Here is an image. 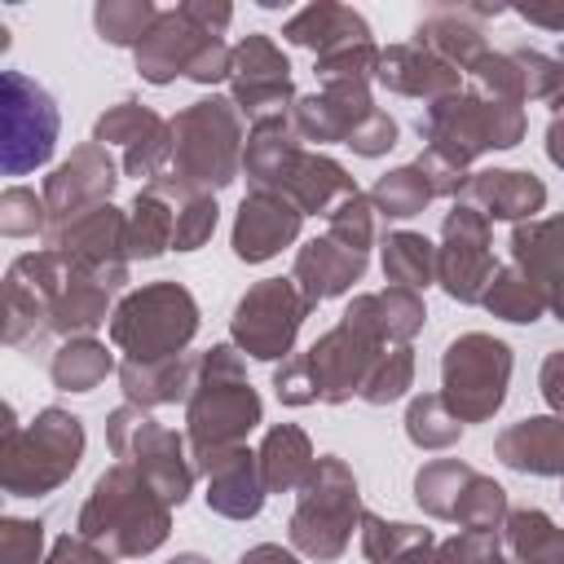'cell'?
<instances>
[{"label":"cell","instance_id":"obj_1","mask_svg":"<svg viewBox=\"0 0 564 564\" xmlns=\"http://www.w3.org/2000/svg\"><path fill=\"white\" fill-rule=\"evenodd\" d=\"M75 533H84L115 560H137L167 542L172 507L159 498V489L132 463H115L93 480V489L79 507Z\"/></svg>","mask_w":564,"mask_h":564},{"label":"cell","instance_id":"obj_2","mask_svg":"<svg viewBox=\"0 0 564 564\" xmlns=\"http://www.w3.org/2000/svg\"><path fill=\"white\" fill-rule=\"evenodd\" d=\"M194 388L185 397V441L194 463L203 467L220 449H234L247 441V432L260 423L264 405L256 388L247 383L242 352L234 344H212L207 352H194Z\"/></svg>","mask_w":564,"mask_h":564},{"label":"cell","instance_id":"obj_3","mask_svg":"<svg viewBox=\"0 0 564 564\" xmlns=\"http://www.w3.org/2000/svg\"><path fill=\"white\" fill-rule=\"evenodd\" d=\"M84 458V423L62 410L44 405L31 423L13 419V405H4V432H0V485L9 498H40L53 494L75 476Z\"/></svg>","mask_w":564,"mask_h":564},{"label":"cell","instance_id":"obj_4","mask_svg":"<svg viewBox=\"0 0 564 564\" xmlns=\"http://www.w3.org/2000/svg\"><path fill=\"white\" fill-rule=\"evenodd\" d=\"M172 128V167L159 181L163 189H189V194H212L225 189L242 172V115L234 110L229 97H203L189 101Z\"/></svg>","mask_w":564,"mask_h":564},{"label":"cell","instance_id":"obj_5","mask_svg":"<svg viewBox=\"0 0 564 564\" xmlns=\"http://www.w3.org/2000/svg\"><path fill=\"white\" fill-rule=\"evenodd\" d=\"M388 344H379L370 330L352 326L339 317V326H330L308 352H291L278 370H273V392L282 405H339L361 397V383L375 366V357Z\"/></svg>","mask_w":564,"mask_h":564},{"label":"cell","instance_id":"obj_6","mask_svg":"<svg viewBox=\"0 0 564 564\" xmlns=\"http://www.w3.org/2000/svg\"><path fill=\"white\" fill-rule=\"evenodd\" d=\"M361 494H357V476L339 454H317L313 476L304 480L286 538L304 560L330 564L348 551L352 533H361Z\"/></svg>","mask_w":564,"mask_h":564},{"label":"cell","instance_id":"obj_7","mask_svg":"<svg viewBox=\"0 0 564 564\" xmlns=\"http://www.w3.org/2000/svg\"><path fill=\"white\" fill-rule=\"evenodd\" d=\"M524 128H529L524 106L485 97L476 88H458V93L423 106V119H419V137L427 141V150H436L441 159H449L458 167H467L485 150L520 145Z\"/></svg>","mask_w":564,"mask_h":564},{"label":"cell","instance_id":"obj_8","mask_svg":"<svg viewBox=\"0 0 564 564\" xmlns=\"http://www.w3.org/2000/svg\"><path fill=\"white\" fill-rule=\"evenodd\" d=\"M198 335V304L181 282H150L128 291L110 313V344L128 361L181 357Z\"/></svg>","mask_w":564,"mask_h":564},{"label":"cell","instance_id":"obj_9","mask_svg":"<svg viewBox=\"0 0 564 564\" xmlns=\"http://www.w3.org/2000/svg\"><path fill=\"white\" fill-rule=\"evenodd\" d=\"M106 441L115 449L119 463H132L167 507H181L194 489V476H198V463L189 454V441L172 427H159L150 419V410L141 405H119L110 410L106 419Z\"/></svg>","mask_w":564,"mask_h":564},{"label":"cell","instance_id":"obj_10","mask_svg":"<svg viewBox=\"0 0 564 564\" xmlns=\"http://www.w3.org/2000/svg\"><path fill=\"white\" fill-rule=\"evenodd\" d=\"M511 383V348L485 330H467L441 352V397L458 414V423H485L507 401Z\"/></svg>","mask_w":564,"mask_h":564},{"label":"cell","instance_id":"obj_11","mask_svg":"<svg viewBox=\"0 0 564 564\" xmlns=\"http://www.w3.org/2000/svg\"><path fill=\"white\" fill-rule=\"evenodd\" d=\"M57 101L44 84L22 70L0 75V167L4 176H26L44 167L57 150Z\"/></svg>","mask_w":564,"mask_h":564},{"label":"cell","instance_id":"obj_12","mask_svg":"<svg viewBox=\"0 0 564 564\" xmlns=\"http://www.w3.org/2000/svg\"><path fill=\"white\" fill-rule=\"evenodd\" d=\"M304 317H308V300L300 295L295 278H264L247 286V295L234 304L229 335L234 348L256 361H278V357L286 361Z\"/></svg>","mask_w":564,"mask_h":564},{"label":"cell","instance_id":"obj_13","mask_svg":"<svg viewBox=\"0 0 564 564\" xmlns=\"http://www.w3.org/2000/svg\"><path fill=\"white\" fill-rule=\"evenodd\" d=\"M70 278V264L53 251H26L4 273V344L9 348H35L53 335V308Z\"/></svg>","mask_w":564,"mask_h":564},{"label":"cell","instance_id":"obj_14","mask_svg":"<svg viewBox=\"0 0 564 564\" xmlns=\"http://www.w3.org/2000/svg\"><path fill=\"white\" fill-rule=\"evenodd\" d=\"M44 247H53L75 273L101 282L106 291H119L128 282V212L119 207H93L75 216L70 225H57L44 234Z\"/></svg>","mask_w":564,"mask_h":564},{"label":"cell","instance_id":"obj_15","mask_svg":"<svg viewBox=\"0 0 564 564\" xmlns=\"http://www.w3.org/2000/svg\"><path fill=\"white\" fill-rule=\"evenodd\" d=\"M494 234L489 220L471 203H454L441 225V247H436V282L449 300L458 304H480L489 282H494Z\"/></svg>","mask_w":564,"mask_h":564},{"label":"cell","instance_id":"obj_16","mask_svg":"<svg viewBox=\"0 0 564 564\" xmlns=\"http://www.w3.org/2000/svg\"><path fill=\"white\" fill-rule=\"evenodd\" d=\"M229 101L238 115L251 123L264 115H286L295 106V84H291V62L286 53L264 35L251 31L234 44V70H229Z\"/></svg>","mask_w":564,"mask_h":564},{"label":"cell","instance_id":"obj_17","mask_svg":"<svg viewBox=\"0 0 564 564\" xmlns=\"http://www.w3.org/2000/svg\"><path fill=\"white\" fill-rule=\"evenodd\" d=\"M115 181H119V163L110 159L106 145H97V141L75 145L70 159H62L44 176V189H40L44 207H48V229L70 225L75 216H84L93 207H106L115 194Z\"/></svg>","mask_w":564,"mask_h":564},{"label":"cell","instance_id":"obj_18","mask_svg":"<svg viewBox=\"0 0 564 564\" xmlns=\"http://www.w3.org/2000/svg\"><path fill=\"white\" fill-rule=\"evenodd\" d=\"M498 13H502V4H436L432 13L419 18L414 44H423L427 53L449 62L458 75H471L476 62L489 53L485 22L498 18Z\"/></svg>","mask_w":564,"mask_h":564},{"label":"cell","instance_id":"obj_19","mask_svg":"<svg viewBox=\"0 0 564 564\" xmlns=\"http://www.w3.org/2000/svg\"><path fill=\"white\" fill-rule=\"evenodd\" d=\"M300 225H304V212L286 198V194H273V189H251L234 216V256L242 264H264L273 260L282 247H291L300 238Z\"/></svg>","mask_w":564,"mask_h":564},{"label":"cell","instance_id":"obj_20","mask_svg":"<svg viewBox=\"0 0 564 564\" xmlns=\"http://www.w3.org/2000/svg\"><path fill=\"white\" fill-rule=\"evenodd\" d=\"M375 97L366 84H326L322 93H308V97H295V106L286 110L300 141H313V145H335V141H352V132L375 115Z\"/></svg>","mask_w":564,"mask_h":564},{"label":"cell","instance_id":"obj_21","mask_svg":"<svg viewBox=\"0 0 564 564\" xmlns=\"http://www.w3.org/2000/svg\"><path fill=\"white\" fill-rule=\"evenodd\" d=\"M507 247H511V264H520L546 295V313L564 322V212L520 220Z\"/></svg>","mask_w":564,"mask_h":564},{"label":"cell","instance_id":"obj_22","mask_svg":"<svg viewBox=\"0 0 564 564\" xmlns=\"http://www.w3.org/2000/svg\"><path fill=\"white\" fill-rule=\"evenodd\" d=\"M207 40H220V35L198 31L181 9H159V22H154V26L145 31V40L132 48V53H137V75H141L145 84L185 79Z\"/></svg>","mask_w":564,"mask_h":564},{"label":"cell","instance_id":"obj_23","mask_svg":"<svg viewBox=\"0 0 564 564\" xmlns=\"http://www.w3.org/2000/svg\"><path fill=\"white\" fill-rule=\"evenodd\" d=\"M375 79H379L388 93H397V97H419V101H427V106L463 88V75H458L449 62H441L436 53H427L423 44H414V40H410V44H388V48H379Z\"/></svg>","mask_w":564,"mask_h":564},{"label":"cell","instance_id":"obj_24","mask_svg":"<svg viewBox=\"0 0 564 564\" xmlns=\"http://www.w3.org/2000/svg\"><path fill=\"white\" fill-rule=\"evenodd\" d=\"M454 203H471L485 220H533L546 207V185L520 167H485L471 172Z\"/></svg>","mask_w":564,"mask_h":564},{"label":"cell","instance_id":"obj_25","mask_svg":"<svg viewBox=\"0 0 564 564\" xmlns=\"http://www.w3.org/2000/svg\"><path fill=\"white\" fill-rule=\"evenodd\" d=\"M207 476V507L225 520H251L264 507V480H260V458L247 445L220 449L198 467Z\"/></svg>","mask_w":564,"mask_h":564},{"label":"cell","instance_id":"obj_26","mask_svg":"<svg viewBox=\"0 0 564 564\" xmlns=\"http://www.w3.org/2000/svg\"><path fill=\"white\" fill-rule=\"evenodd\" d=\"M304 141L291 123V115H264L247 128V145H242V176L251 189H273L282 194L291 167L300 163Z\"/></svg>","mask_w":564,"mask_h":564},{"label":"cell","instance_id":"obj_27","mask_svg":"<svg viewBox=\"0 0 564 564\" xmlns=\"http://www.w3.org/2000/svg\"><path fill=\"white\" fill-rule=\"evenodd\" d=\"M361 273H366V256L344 247V242H335L330 234L304 242L295 251V269H291V278L300 286V295L308 300V308H317L322 300L344 295L352 282H361Z\"/></svg>","mask_w":564,"mask_h":564},{"label":"cell","instance_id":"obj_28","mask_svg":"<svg viewBox=\"0 0 564 564\" xmlns=\"http://www.w3.org/2000/svg\"><path fill=\"white\" fill-rule=\"evenodd\" d=\"M498 463L524 476H564V419L560 414H533L498 432L494 441Z\"/></svg>","mask_w":564,"mask_h":564},{"label":"cell","instance_id":"obj_29","mask_svg":"<svg viewBox=\"0 0 564 564\" xmlns=\"http://www.w3.org/2000/svg\"><path fill=\"white\" fill-rule=\"evenodd\" d=\"M344 322L370 330L379 344H410L423 322H427V308H423V295L419 291H405V286H388V291H370V295H357L348 308H344Z\"/></svg>","mask_w":564,"mask_h":564},{"label":"cell","instance_id":"obj_30","mask_svg":"<svg viewBox=\"0 0 564 564\" xmlns=\"http://www.w3.org/2000/svg\"><path fill=\"white\" fill-rule=\"evenodd\" d=\"M282 194L304 212V216H330L348 194H357V181L348 176L344 163H335L322 150H304L300 163L291 167Z\"/></svg>","mask_w":564,"mask_h":564},{"label":"cell","instance_id":"obj_31","mask_svg":"<svg viewBox=\"0 0 564 564\" xmlns=\"http://www.w3.org/2000/svg\"><path fill=\"white\" fill-rule=\"evenodd\" d=\"M194 366L198 357L181 352V357H163V361H119V388L128 397V405L154 410V405H176L189 397L194 388Z\"/></svg>","mask_w":564,"mask_h":564},{"label":"cell","instance_id":"obj_32","mask_svg":"<svg viewBox=\"0 0 564 564\" xmlns=\"http://www.w3.org/2000/svg\"><path fill=\"white\" fill-rule=\"evenodd\" d=\"M260 480H264V494H300L304 480L313 476L317 467V454H313V441L304 436V427L295 423H278L264 432L260 449Z\"/></svg>","mask_w":564,"mask_h":564},{"label":"cell","instance_id":"obj_33","mask_svg":"<svg viewBox=\"0 0 564 564\" xmlns=\"http://www.w3.org/2000/svg\"><path fill=\"white\" fill-rule=\"evenodd\" d=\"M357 35H370L366 18L348 4H335V0H317V4H304L300 13H291L282 22V40L295 44V48H308L313 57L344 44V40H357Z\"/></svg>","mask_w":564,"mask_h":564},{"label":"cell","instance_id":"obj_34","mask_svg":"<svg viewBox=\"0 0 564 564\" xmlns=\"http://www.w3.org/2000/svg\"><path fill=\"white\" fill-rule=\"evenodd\" d=\"M498 551L507 564H564V529L546 511L520 507L507 511L498 529Z\"/></svg>","mask_w":564,"mask_h":564},{"label":"cell","instance_id":"obj_35","mask_svg":"<svg viewBox=\"0 0 564 564\" xmlns=\"http://www.w3.org/2000/svg\"><path fill=\"white\" fill-rule=\"evenodd\" d=\"M176 242V198L163 194L159 185L137 189L128 207V256L132 260H154Z\"/></svg>","mask_w":564,"mask_h":564},{"label":"cell","instance_id":"obj_36","mask_svg":"<svg viewBox=\"0 0 564 564\" xmlns=\"http://www.w3.org/2000/svg\"><path fill=\"white\" fill-rule=\"evenodd\" d=\"M106 375H119V366L115 352H106V344L93 335L62 339L48 357V379L62 392H93L97 383H106Z\"/></svg>","mask_w":564,"mask_h":564},{"label":"cell","instance_id":"obj_37","mask_svg":"<svg viewBox=\"0 0 564 564\" xmlns=\"http://www.w3.org/2000/svg\"><path fill=\"white\" fill-rule=\"evenodd\" d=\"M110 291L84 273L70 269L62 295H57V308H53V335L62 339H75V335H93L106 317H110Z\"/></svg>","mask_w":564,"mask_h":564},{"label":"cell","instance_id":"obj_38","mask_svg":"<svg viewBox=\"0 0 564 564\" xmlns=\"http://www.w3.org/2000/svg\"><path fill=\"white\" fill-rule=\"evenodd\" d=\"M476 467H467L463 458H432L419 467L414 476V502L432 516V520H454L458 516V502L471 485Z\"/></svg>","mask_w":564,"mask_h":564},{"label":"cell","instance_id":"obj_39","mask_svg":"<svg viewBox=\"0 0 564 564\" xmlns=\"http://www.w3.org/2000/svg\"><path fill=\"white\" fill-rule=\"evenodd\" d=\"M383 278L388 286H405V291H423L436 282V242H427L423 234L397 229L383 238Z\"/></svg>","mask_w":564,"mask_h":564},{"label":"cell","instance_id":"obj_40","mask_svg":"<svg viewBox=\"0 0 564 564\" xmlns=\"http://www.w3.org/2000/svg\"><path fill=\"white\" fill-rule=\"evenodd\" d=\"M480 304H485L494 317L516 322V326H529V322H538V317L546 313V295L538 291V282H533L520 264H502V269L494 273V282H489V291H485Z\"/></svg>","mask_w":564,"mask_h":564},{"label":"cell","instance_id":"obj_41","mask_svg":"<svg viewBox=\"0 0 564 564\" xmlns=\"http://www.w3.org/2000/svg\"><path fill=\"white\" fill-rule=\"evenodd\" d=\"M432 198H436V194H432L427 176H423L414 163L383 172V176L375 181V189H370L375 212H379V216H388V220H410V216H419Z\"/></svg>","mask_w":564,"mask_h":564},{"label":"cell","instance_id":"obj_42","mask_svg":"<svg viewBox=\"0 0 564 564\" xmlns=\"http://www.w3.org/2000/svg\"><path fill=\"white\" fill-rule=\"evenodd\" d=\"M405 436H410L419 449H449V445L463 436V423H458V414L445 405L441 392H419V397H410V405H405Z\"/></svg>","mask_w":564,"mask_h":564},{"label":"cell","instance_id":"obj_43","mask_svg":"<svg viewBox=\"0 0 564 564\" xmlns=\"http://www.w3.org/2000/svg\"><path fill=\"white\" fill-rule=\"evenodd\" d=\"M432 542V529H419V524H401V520H383L375 511L361 516V555L370 564H401L410 551L427 546Z\"/></svg>","mask_w":564,"mask_h":564},{"label":"cell","instance_id":"obj_44","mask_svg":"<svg viewBox=\"0 0 564 564\" xmlns=\"http://www.w3.org/2000/svg\"><path fill=\"white\" fill-rule=\"evenodd\" d=\"M154 22H159V9L150 0H101L93 9L97 35L115 48H137Z\"/></svg>","mask_w":564,"mask_h":564},{"label":"cell","instance_id":"obj_45","mask_svg":"<svg viewBox=\"0 0 564 564\" xmlns=\"http://www.w3.org/2000/svg\"><path fill=\"white\" fill-rule=\"evenodd\" d=\"M163 123H167V119H159L150 106H141V101L123 97V101H115L106 115H97V123H93V141H97V145H106V150H110V145L132 150V145L150 141Z\"/></svg>","mask_w":564,"mask_h":564},{"label":"cell","instance_id":"obj_46","mask_svg":"<svg viewBox=\"0 0 564 564\" xmlns=\"http://www.w3.org/2000/svg\"><path fill=\"white\" fill-rule=\"evenodd\" d=\"M375 66H379V44L370 35H357V40H344V44L317 53V79H322V88L326 84H366L370 88Z\"/></svg>","mask_w":564,"mask_h":564},{"label":"cell","instance_id":"obj_47","mask_svg":"<svg viewBox=\"0 0 564 564\" xmlns=\"http://www.w3.org/2000/svg\"><path fill=\"white\" fill-rule=\"evenodd\" d=\"M507 489L498 485V480H489V476H471V485H467V494H463V502H458V516H454V524L463 529V533H498L502 529V520H507Z\"/></svg>","mask_w":564,"mask_h":564},{"label":"cell","instance_id":"obj_48","mask_svg":"<svg viewBox=\"0 0 564 564\" xmlns=\"http://www.w3.org/2000/svg\"><path fill=\"white\" fill-rule=\"evenodd\" d=\"M410 383H414V352H410V344H392L375 357V366L361 383V401L366 405H388V401L405 397Z\"/></svg>","mask_w":564,"mask_h":564},{"label":"cell","instance_id":"obj_49","mask_svg":"<svg viewBox=\"0 0 564 564\" xmlns=\"http://www.w3.org/2000/svg\"><path fill=\"white\" fill-rule=\"evenodd\" d=\"M163 189V185H159ZM176 198V251H194L203 247L212 234H216V220H220V207L212 194H189V189H163Z\"/></svg>","mask_w":564,"mask_h":564},{"label":"cell","instance_id":"obj_50","mask_svg":"<svg viewBox=\"0 0 564 564\" xmlns=\"http://www.w3.org/2000/svg\"><path fill=\"white\" fill-rule=\"evenodd\" d=\"M498 546V533H454V538H432L427 546L410 551L401 564H489Z\"/></svg>","mask_w":564,"mask_h":564},{"label":"cell","instance_id":"obj_51","mask_svg":"<svg viewBox=\"0 0 564 564\" xmlns=\"http://www.w3.org/2000/svg\"><path fill=\"white\" fill-rule=\"evenodd\" d=\"M326 234L335 238V242H344V247H352V251H370L375 247V203H370V194H348L330 216H326Z\"/></svg>","mask_w":564,"mask_h":564},{"label":"cell","instance_id":"obj_52","mask_svg":"<svg viewBox=\"0 0 564 564\" xmlns=\"http://www.w3.org/2000/svg\"><path fill=\"white\" fill-rule=\"evenodd\" d=\"M0 234H9V238L48 234L44 194H35V189H26V185H9V189L0 194Z\"/></svg>","mask_w":564,"mask_h":564},{"label":"cell","instance_id":"obj_53","mask_svg":"<svg viewBox=\"0 0 564 564\" xmlns=\"http://www.w3.org/2000/svg\"><path fill=\"white\" fill-rule=\"evenodd\" d=\"M0 564H44V524L4 516L0 520Z\"/></svg>","mask_w":564,"mask_h":564},{"label":"cell","instance_id":"obj_54","mask_svg":"<svg viewBox=\"0 0 564 564\" xmlns=\"http://www.w3.org/2000/svg\"><path fill=\"white\" fill-rule=\"evenodd\" d=\"M414 167L427 176V185H432V194L436 198H458L463 194V185H467V167H458V163H449V159H441L436 150H427L423 145V154L414 159Z\"/></svg>","mask_w":564,"mask_h":564},{"label":"cell","instance_id":"obj_55","mask_svg":"<svg viewBox=\"0 0 564 564\" xmlns=\"http://www.w3.org/2000/svg\"><path fill=\"white\" fill-rule=\"evenodd\" d=\"M352 154H361V159H379V154H388L392 145H397V119L388 115V110H375L357 132H352Z\"/></svg>","mask_w":564,"mask_h":564},{"label":"cell","instance_id":"obj_56","mask_svg":"<svg viewBox=\"0 0 564 564\" xmlns=\"http://www.w3.org/2000/svg\"><path fill=\"white\" fill-rule=\"evenodd\" d=\"M44 564H115V555L101 551L97 542H88L84 533H62L53 542V551L44 555Z\"/></svg>","mask_w":564,"mask_h":564},{"label":"cell","instance_id":"obj_57","mask_svg":"<svg viewBox=\"0 0 564 564\" xmlns=\"http://www.w3.org/2000/svg\"><path fill=\"white\" fill-rule=\"evenodd\" d=\"M198 31H207V35H225V26L234 22V9L229 4H220V0H185V4H176Z\"/></svg>","mask_w":564,"mask_h":564},{"label":"cell","instance_id":"obj_58","mask_svg":"<svg viewBox=\"0 0 564 564\" xmlns=\"http://www.w3.org/2000/svg\"><path fill=\"white\" fill-rule=\"evenodd\" d=\"M538 388H542V401L551 405V414H560V419H564V348H555V352H546V357H542Z\"/></svg>","mask_w":564,"mask_h":564},{"label":"cell","instance_id":"obj_59","mask_svg":"<svg viewBox=\"0 0 564 564\" xmlns=\"http://www.w3.org/2000/svg\"><path fill=\"white\" fill-rule=\"evenodd\" d=\"M529 26H546V31H564V4H520L516 9Z\"/></svg>","mask_w":564,"mask_h":564},{"label":"cell","instance_id":"obj_60","mask_svg":"<svg viewBox=\"0 0 564 564\" xmlns=\"http://www.w3.org/2000/svg\"><path fill=\"white\" fill-rule=\"evenodd\" d=\"M238 564H300V555L286 551V546H278V542H260V546H251Z\"/></svg>","mask_w":564,"mask_h":564},{"label":"cell","instance_id":"obj_61","mask_svg":"<svg viewBox=\"0 0 564 564\" xmlns=\"http://www.w3.org/2000/svg\"><path fill=\"white\" fill-rule=\"evenodd\" d=\"M546 159H551L555 167H564V110L546 123Z\"/></svg>","mask_w":564,"mask_h":564},{"label":"cell","instance_id":"obj_62","mask_svg":"<svg viewBox=\"0 0 564 564\" xmlns=\"http://www.w3.org/2000/svg\"><path fill=\"white\" fill-rule=\"evenodd\" d=\"M555 66H560V84H555V97H551L546 106H555V115H560V110H564V48L555 53Z\"/></svg>","mask_w":564,"mask_h":564},{"label":"cell","instance_id":"obj_63","mask_svg":"<svg viewBox=\"0 0 564 564\" xmlns=\"http://www.w3.org/2000/svg\"><path fill=\"white\" fill-rule=\"evenodd\" d=\"M167 564H212V560H203V555H194V551H185V555H176V560H167Z\"/></svg>","mask_w":564,"mask_h":564}]
</instances>
